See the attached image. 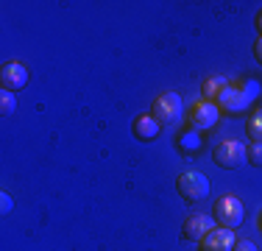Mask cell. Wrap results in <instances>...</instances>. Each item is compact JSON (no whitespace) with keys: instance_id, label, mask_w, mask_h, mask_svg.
<instances>
[{"instance_id":"1","label":"cell","mask_w":262,"mask_h":251,"mask_svg":"<svg viewBox=\"0 0 262 251\" xmlns=\"http://www.w3.org/2000/svg\"><path fill=\"white\" fill-rule=\"evenodd\" d=\"M212 159H215V165L223 168V171H237V168H243L248 162V148L237 140H226L215 148Z\"/></svg>"},{"instance_id":"2","label":"cell","mask_w":262,"mask_h":251,"mask_svg":"<svg viewBox=\"0 0 262 251\" xmlns=\"http://www.w3.org/2000/svg\"><path fill=\"white\" fill-rule=\"evenodd\" d=\"M179 196H182L184 201H190V204H198V201H204L209 196V179L204 173H198V171H187L179 176Z\"/></svg>"},{"instance_id":"3","label":"cell","mask_w":262,"mask_h":251,"mask_svg":"<svg viewBox=\"0 0 262 251\" xmlns=\"http://www.w3.org/2000/svg\"><path fill=\"white\" fill-rule=\"evenodd\" d=\"M151 115L157 117L162 126H173V123L182 120L184 103H182V98H179L176 92H162V95L157 98V103H154V112H151Z\"/></svg>"},{"instance_id":"4","label":"cell","mask_w":262,"mask_h":251,"mask_svg":"<svg viewBox=\"0 0 262 251\" xmlns=\"http://www.w3.org/2000/svg\"><path fill=\"white\" fill-rule=\"evenodd\" d=\"M215 218L223 229H237L243 221H246V210H243V201L234 196H223L217 198L215 204Z\"/></svg>"},{"instance_id":"5","label":"cell","mask_w":262,"mask_h":251,"mask_svg":"<svg viewBox=\"0 0 262 251\" xmlns=\"http://www.w3.org/2000/svg\"><path fill=\"white\" fill-rule=\"evenodd\" d=\"M217 120H221V109H217V103H212V100H207V98L198 100V103H192V109H190V129L207 131Z\"/></svg>"},{"instance_id":"6","label":"cell","mask_w":262,"mask_h":251,"mask_svg":"<svg viewBox=\"0 0 262 251\" xmlns=\"http://www.w3.org/2000/svg\"><path fill=\"white\" fill-rule=\"evenodd\" d=\"M0 84H3V92H20L26 90L28 84V67L23 65V61H9V65H3V70H0Z\"/></svg>"},{"instance_id":"7","label":"cell","mask_w":262,"mask_h":251,"mask_svg":"<svg viewBox=\"0 0 262 251\" xmlns=\"http://www.w3.org/2000/svg\"><path fill=\"white\" fill-rule=\"evenodd\" d=\"M212 229H215V221L209 215H201V212H195V215H190L184 221V237L192 243H201Z\"/></svg>"},{"instance_id":"8","label":"cell","mask_w":262,"mask_h":251,"mask_svg":"<svg viewBox=\"0 0 262 251\" xmlns=\"http://www.w3.org/2000/svg\"><path fill=\"white\" fill-rule=\"evenodd\" d=\"M234 243H237V237H234L232 229H217L215 226V229L201 240V246H204V251H232Z\"/></svg>"},{"instance_id":"9","label":"cell","mask_w":262,"mask_h":251,"mask_svg":"<svg viewBox=\"0 0 262 251\" xmlns=\"http://www.w3.org/2000/svg\"><path fill=\"white\" fill-rule=\"evenodd\" d=\"M131 131H134V137H137L140 142H151V140H157V137H159L162 123L151 115V112H145V115H140V117L134 120Z\"/></svg>"},{"instance_id":"10","label":"cell","mask_w":262,"mask_h":251,"mask_svg":"<svg viewBox=\"0 0 262 251\" xmlns=\"http://www.w3.org/2000/svg\"><path fill=\"white\" fill-rule=\"evenodd\" d=\"M243 92H237L232 84L226 87V90L221 92V95H217V109H226V112H237V109H243V103H246V100L240 98Z\"/></svg>"},{"instance_id":"11","label":"cell","mask_w":262,"mask_h":251,"mask_svg":"<svg viewBox=\"0 0 262 251\" xmlns=\"http://www.w3.org/2000/svg\"><path fill=\"white\" fill-rule=\"evenodd\" d=\"M226 87H229V81H226V78H221V75H212V78L204 81V95H207V100H212V103H215L217 95H221V92L226 90Z\"/></svg>"},{"instance_id":"12","label":"cell","mask_w":262,"mask_h":251,"mask_svg":"<svg viewBox=\"0 0 262 251\" xmlns=\"http://www.w3.org/2000/svg\"><path fill=\"white\" fill-rule=\"evenodd\" d=\"M179 148L187 151V154H190V151H198V148H201V137H198V131H195V129L184 131V134L179 137Z\"/></svg>"},{"instance_id":"13","label":"cell","mask_w":262,"mask_h":251,"mask_svg":"<svg viewBox=\"0 0 262 251\" xmlns=\"http://www.w3.org/2000/svg\"><path fill=\"white\" fill-rule=\"evenodd\" d=\"M248 140L262 142V106L254 112V117L248 120Z\"/></svg>"},{"instance_id":"14","label":"cell","mask_w":262,"mask_h":251,"mask_svg":"<svg viewBox=\"0 0 262 251\" xmlns=\"http://www.w3.org/2000/svg\"><path fill=\"white\" fill-rule=\"evenodd\" d=\"M14 112H17V95L14 92H3V98H0V115L11 117Z\"/></svg>"},{"instance_id":"15","label":"cell","mask_w":262,"mask_h":251,"mask_svg":"<svg viewBox=\"0 0 262 251\" xmlns=\"http://www.w3.org/2000/svg\"><path fill=\"white\" fill-rule=\"evenodd\" d=\"M248 162L262 168V142H251V148H248Z\"/></svg>"},{"instance_id":"16","label":"cell","mask_w":262,"mask_h":251,"mask_svg":"<svg viewBox=\"0 0 262 251\" xmlns=\"http://www.w3.org/2000/svg\"><path fill=\"white\" fill-rule=\"evenodd\" d=\"M232 251H259V248H257V246H254V243H251V240H237Z\"/></svg>"},{"instance_id":"17","label":"cell","mask_w":262,"mask_h":251,"mask_svg":"<svg viewBox=\"0 0 262 251\" xmlns=\"http://www.w3.org/2000/svg\"><path fill=\"white\" fill-rule=\"evenodd\" d=\"M0 204H3V206H0V210H3V215H9V212L14 210V201H11V196H6V193L0 196Z\"/></svg>"},{"instance_id":"18","label":"cell","mask_w":262,"mask_h":251,"mask_svg":"<svg viewBox=\"0 0 262 251\" xmlns=\"http://www.w3.org/2000/svg\"><path fill=\"white\" fill-rule=\"evenodd\" d=\"M254 56H257V61L262 65V36L257 39V45H254Z\"/></svg>"},{"instance_id":"19","label":"cell","mask_w":262,"mask_h":251,"mask_svg":"<svg viewBox=\"0 0 262 251\" xmlns=\"http://www.w3.org/2000/svg\"><path fill=\"white\" fill-rule=\"evenodd\" d=\"M257 31H259V36H262V11H259V17H257Z\"/></svg>"},{"instance_id":"20","label":"cell","mask_w":262,"mask_h":251,"mask_svg":"<svg viewBox=\"0 0 262 251\" xmlns=\"http://www.w3.org/2000/svg\"><path fill=\"white\" fill-rule=\"evenodd\" d=\"M259 229H262V215H259Z\"/></svg>"}]
</instances>
